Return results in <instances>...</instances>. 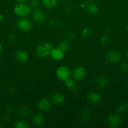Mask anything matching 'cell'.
<instances>
[{
  "label": "cell",
  "instance_id": "2e32d148",
  "mask_svg": "<svg viewBox=\"0 0 128 128\" xmlns=\"http://www.w3.org/2000/svg\"><path fill=\"white\" fill-rule=\"evenodd\" d=\"M30 113V110L27 107H21V108L19 109L18 111V116H20V118H25L29 116Z\"/></svg>",
  "mask_w": 128,
  "mask_h": 128
},
{
  "label": "cell",
  "instance_id": "9c48e42d",
  "mask_svg": "<svg viewBox=\"0 0 128 128\" xmlns=\"http://www.w3.org/2000/svg\"><path fill=\"white\" fill-rule=\"evenodd\" d=\"M50 100L53 104L56 105L62 104L65 101V97L63 95L59 92L53 93L50 97Z\"/></svg>",
  "mask_w": 128,
  "mask_h": 128
},
{
  "label": "cell",
  "instance_id": "484cf974",
  "mask_svg": "<svg viewBox=\"0 0 128 128\" xmlns=\"http://www.w3.org/2000/svg\"><path fill=\"white\" fill-rule=\"evenodd\" d=\"M16 1L18 2H25L28 1V0H16Z\"/></svg>",
  "mask_w": 128,
  "mask_h": 128
},
{
  "label": "cell",
  "instance_id": "f546056e",
  "mask_svg": "<svg viewBox=\"0 0 128 128\" xmlns=\"http://www.w3.org/2000/svg\"><path fill=\"white\" fill-rule=\"evenodd\" d=\"M0 112H1V108H0Z\"/></svg>",
  "mask_w": 128,
  "mask_h": 128
},
{
  "label": "cell",
  "instance_id": "7a4b0ae2",
  "mask_svg": "<svg viewBox=\"0 0 128 128\" xmlns=\"http://www.w3.org/2000/svg\"><path fill=\"white\" fill-rule=\"evenodd\" d=\"M14 12L17 16L26 17L30 14V7L25 4V2H19L15 5L14 8Z\"/></svg>",
  "mask_w": 128,
  "mask_h": 128
},
{
  "label": "cell",
  "instance_id": "f1b7e54d",
  "mask_svg": "<svg viewBox=\"0 0 128 128\" xmlns=\"http://www.w3.org/2000/svg\"><path fill=\"white\" fill-rule=\"evenodd\" d=\"M127 31H128V25H127Z\"/></svg>",
  "mask_w": 128,
  "mask_h": 128
},
{
  "label": "cell",
  "instance_id": "603a6c76",
  "mask_svg": "<svg viewBox=\"0 0 128 128\" xmlns=\"http://www.w3.org/2000/svg\"><path fill=\"white\" fill-rule=\"evenodd\" d=\"M81 118L84 121L89 120V118H90V112L88 111H84L82 113Z\"/></svg>",
  "mask_w": 128,
  "mask_h": 128
},
{
  "label": "cell",
  "instance_id": "d6986e66",
  "mask_svg": "<svg viewBox=\"0 0 128 128\" xmlns=\"http://www.w3.org/2000/svg\"><path fill=\"white\" fill-rule=\"evenodd\" d=\"M70 43H69V42H67V41H63L60 42V43L58 44L57 47L56 48L63 52V51H67V50H69V49H70Z\"/></svg>",
  "mask_w": 128,
  "mask_h": 128
},
{
  "label": "cell",
  "instance_id": "9a60e30c",
  "mask_svg": "<svg viewBox=\"0 0 128 128\" xmlns=\"http://www.w3.org/2000/svg\"><path fill=\"white\" fill-rule=\"evenodd\" d=\"M95 82L98 87L99 88H104L105 87L107 84V80L106 78L104 76H99L97 77L95 80Z\"/></svg>",
  "mask_w": 128,
  "mask_h": 128
},
{
  "label": "cell",
  "instance_id": "4316f807",
  "mask_svg": "<svg viewBox=\"0 0 128 128\" xmlns=\"http://www.w3.org/2000/svg\"><path fill=\"white\" fill-rule=\"evenodd\" d=\"M2 51H3V46H2V44L0 43V54L1 53Z\"/></svg>",
  "mask_w": 128,
  "mask_h": 128
},
{
  "label": "cell",
  "instance_id": "1f68e13d",
  "mask_svg": "<svg viewBox=\"0 0 128 128\" xmlns=\"http://www.w3.org/2000/svg\"><path fill=\"white\" fill-rule=\"evenodd\" d=\"M90 1H93V0H90Z\"/></svg>",
  "mask_w": 128,
  "mask_h": 128
},
{
  "label": "cell",
  "instance_id": "ffe728a7",
  "mask_svg": "<svg viewBox=\"0 0 128 128\" xmlns=\"http://www.w3.org/2000/svg\"><path fill=\"white\" fill-rule=\"evenodd\" d=\"M14 127L16 128H27L29 127V124L25 120H20L15 122Z\"/></svg>",
  "mask_w": 128,
  "mask_h": 128
},
{
  "label": "cell",
  "instance_id": "cb8c5ba5",
  "mask_svg": "<svg viewBox=\"0 0 128 128\" xmlns=\"http://www.w3.org/2000/svg\"><path fill=\"white\" fill-rule=\"evenodd\" d=\"M120 70H122L123 71H128V63L125 61H123L120 65Z\"/></svg>",
  "mask_w": 128,
  "mask_h": 128
},
{
  "label": "cell",
  "instance_id": "ba28073f",
  "mask_svg": "<svg viewBox=\"0 0 128 128\" xmlns=\"http://www.w3.org/2000/svg\"><path fill=\"white\" fill-rule=\"evenodd\" d=\"M38 107L41 111L46 112L49 111L51 108V102L48 99L43 98L40 101Z\"/></svg>",
  "mask_w": 128,
  "mask_h": 128
},
{
  "label": "cell",
  "instance_id": "6da1fadb",
  "mask_svg": "<svg viewBox=\"0 0 128 128\" xmlns=\"http://www.w3.org/2000/svg\"><path fill=\"white\" fill-rule=\"evenodd\" d=\"M53 47L50 42H43L37 46L36 49V54L41 58H45L51 54Z\"/></svg>",
  "mask_w": 128,
  "mask_h": 128
},
{
  "label": "cell",
  "instance_id": "4dcf8cb0",
  "mask_svg": "<svg viewBox=\"0 0 128 128\" xmlns=\"http://www.w3.org/2000/svg\"><path fill=\"white\" fill-rule=\"evenodd\" d=\"M1 127H2V126H0V128H1Z\"/></svg>",
  "mask_w": 128,
  "mask_h": 128
},
{
  "label": "cell",
  "instance_id": "3957f363",
  "mask_svg": "<svg viewBox=\"0 0 128 128\" xmlns=\"http://www.w3.org/2000/svg\"><path fill=\"white\" fill-rule=\"evenodd\" d=\"M56 76L59 80L61 81H65L67 79L69 78L71 74L70 69L65 66H61L57 68L56 71Z\"/></svg>",
  "mask_w": 128,
  "mask_h": 128
},
{
  "label": "cell",
  "instance_id": "8992f818",
  "mask_svg": "<svg viewBox=\"0 0 128 128\" xmlns=\"http://www.w3.org/2000/svg\"><path fill=\"white\" fill-rule=\"evenodd\" d=\"M120 58H121V55H120V52L115 51H110L107 53L106 56H105V60L110 63L117 62L120 60Z\"/></svg>",
  "mask_w": 128,
  "mask_h": 128
},
{
  "label": "cell",
  "instance_id": "30bf717a",
  "mask_svg": "<svg viewBox=\"0 0 128 128\" xmlns=\"http://www.w3.org/2000/svg\"><path fill=\"white\" fill-rule=\"evenodd\" d=\"M86 74V71L82 66H78L74 70V77L77 80H81Z\"/></svg>",
  "mask_w": 128,
  "mask_h": 128
},
{
  "label": "cell",
  "instance_id": "ac0fdd59",
  "mask_svg": "<svg viewBox=\"0 0 128 128\" xmlns=\"http://www.w3.org/2000/svg\"><path fill=\"white\" fill-rule=\"evenodd\" d=\"M42 3L48 8H53L57 4V0H42Z\"/></svg>",
  "mask_w": 128,
  "mask_h": 128
},
{
  "label": "cell",
  "instance_id": "83f0119b",
  "mask_svg": "<svg viewBox=\"0 0 128 128\" xmlns=\"http://www.w3.org/2000/svg\"><path fill=\"white\" fill-rule=\"evenodd\" d=\"M125 56L128 58V51H125Z\"/></svg>",
  "mask_w": 128,
  "mask_h": 128
},
{
  "label": "cell",
  "instance_id": "5bb4252c",
  "mask_svg": "<svg viewBox=\"0 0 128 128\" xmlns=\"http://www.w3.org/2000/svg\"><path fill=\"white\" fill-rule=\"evenodd\" d=\"M31 120H32L33 123L36 126H41L44 123V118L41 115L38 114H34L32 116Z\"/></svg>",
  "mask_w": 128,
  "mask_h": 128
},
{
  "label": "cell",
  "instance_id": "e0dca14e",
  "mask_svg": "<svg viewBox=\"0 0 128 128\" xmlns=\"http://www.w3.org/2000/svg\"><path fill=\"white\" fill-rule=\"evenodd\" d=\"M87 11L89 13L94 14H96L98 12V11H99V7L94 2H90V3H89L87 5Z\"/></svg>",
  "mask_w": 128,
  "mask_h": 128
},
{
  "label": "cell",
  "instance_id": "4fadbf2b",
  "mask_svg": "<svg viewBox=\"0 0 128 128\" xmlns=\"http://www.w3.org/2000/svg\"><path fill=\"white\" fill-rule=\"evenodd\" d=\"M51 57L56 61H60L63 59L64 56L63 52L61 51L60 50L58 49L57 48L55 49H53L51 52Z\"/></svg>",
  "mask_w": 128,
  "mask_h": 128
},
{
  "label": "cell",
  "instance_id": "277c9868",
  "mask_svg": "<svg viewBox=\"0 0 128 128\" xmlns=\"http://www.w3.org/2000/svg\"><path fill=\"white\" fill-rule=\"evenodd\" d=\"M107 124L110 128H117L121 123V118L118 114H111L107 118Z\"/></svg>",
  "mask_w": 128,
  "mask_h": 128
},
{
  "label": "cell",
  "instance_id": "d4e9b609",
  "mask_svg": "<svg viewBox=\"0 0 128 128\" xmlns=\"http://www.w3.org/2000/svg\"><path fill=\"white\" fill-rule=\"evenodd\" d=\"M65 85L69 88H72V86H74V82H73V81L71 80V79H70V78L67 79V80L65 81Z\"/></svg>",
  "mask_w": 128,
  "mask_h": 128
},
{
  "label": "cell",
  "instance_id": "44dd1931",
  "mask_svg": "<svg viewBox=\"0 0 128 128\" xmlns=\"http://www.w3.org/2000/svg\"><path fill=\"white\" fill-rule=\"evenodd\" d=\"M127 109V106L126 104H125V102H122V103L120 104L118 106L117 110V112H119V113L123 114L124 112H125Z\"/></svg>",
  "mask_w": 128,
  "mask_h": 128
},
{
  "label": "cell",
  "instance_id": "7402d4cb",
  "mask_svg": "<svg viewBox=\"0 0 128 128\" xmlns=\"http://www.w3.org/2000/svg\"><path fill=\"white\" fill-rule=\"evenodd\" d=\"M40 6V1L39 0H32L30 2V8L37 9Z\"/></svg>",
  "mask_w": 128,
  "mask_h": 128
},
{
  "label": "cell",
  "instance_id": "7c38bea8",
  "mask_svg": "<svg viewBox=\"0 0 128 128\" xmlns=\"http://www.w3.org/2000/svg\"><path fill=\"white\" fill-rule=\"evenodd\" d=\"M16 59L20 63H25L28 61V56L27 53L23 51H18L16 54Z\"/></svg>",
  "mask_w": 128,
  "mask_h": 128
},
{
  "label": "cell",
  "instance_id": "52a82bcc",
  "mask_svg": "<svg viewBox=\"0 0 128 128\" xmlns=\"http://www.w3.org/2000/svg\"><path fill=\"white\" fill-rule=\"evenodd\" d=\"M32 18L35 22L41 23L44 22L46 20V16L43 11L36 10L32 12Z\"/></svg>",
  "mask_w": 128,
  "mask_h": 128
},
{
  "label": "cell",
  "instance_id": "8fae6325",
  "mask_svg": "<svg viewBox=\"0 0 128 128\" xmlns=\"http://www.w3.org/2000/svg\"><path fill=\"white\" fill-rule=\"evenodd\" d=\"M100 99H101V98H100L99 94L98 92H95V91L90 92L87 97V101L91 104L98 103L100 101Z\"/></svg>",
  "mask_w": 128,
  "mask_h": 128
},
{
  "label": "cell",
  "instance_id": "5b68a950",
  "mask_svg": "<svg viewBox=\"0 0 128 128\" xmlns=\"http://www.w3.org/2000/svg\"><path fill=\"white\" fill-rule=\"evenodd\" d=\"M17 27L20 30L23 31H28L32 28V23L31 21L28 19H20L17 22Z\"/></svg>",
  "mask_w": 128,
  "mask_h": 128
}]
</instances>
